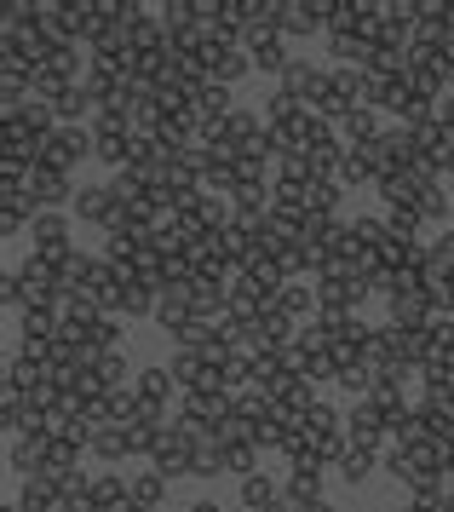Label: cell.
I'll return each instance as SVG.
<instances>
[{
	"mask_svg": "<svg viewBox=\"0 0 454 512\" xmlns=\"http://www.w3.org/2000/svg\"><path fill=\"white\" fill-rule=\"evenodd\" d=\"M92 455L104 466H121L127 455H133V443H127V426H98L92 432Z\"/></svg>",
	"mask_w": 454,
	"mask_h": 512,
	"instance_id": "7402d4cb",
	"label": "cell"
},
{
	"mask_svg": "<svg viewBox=\"0 0 454 512\" xmlns=\"http://www.w3.org/2000/svg\"><path fill=\"white\" fill-rule=\"evenodd\" d=\"M334 386H340V392L351 397V403H363V397L374 392V374H368L363 363H345V369H340V380H334Z\"/></svg>",
	"mask_w": 454,
	"mask_h": 512,
	"instance_id": "4316f807",
	"label": "cell"
},
{
	"mask_svg": "<svg viewBox=\"0 0 454 512\" xmlns=\"http://www.w3.org/2000/svg\"><path fill=\"white\" fill-rule=\"evenodd\" d=\"M345 443L351 449H374V455H386L391 449V426H386V415L374 409V403H351V415H345Z\"/></svg>",
	"mask_w": 454,
	"mask_h": 512,
	"instance_id": "5b68a950",
	"label": "cell"
},
{
	"mask_svg": "<svg viewBox=\"0 0 454 512\" xmlns=\"http://www.w3.org/2000/svg\"><path fill=\"white\" fill-rule=\"evenodd\" d=\"M276 311H282L294 328H305L311 317H317V288H311V282H288L282 300H276Z\"/></svg>",
	"mask_w": 454,
	"mask_h": 512,
	"instance_id": "2e32d148",
	"label": "cell"
},
{
	"mask_svg": "<svg viewBox=\"0 0 454 512\" xmlns=\"http://www.w3.org/2000/svg\"><path fill=\"white\" fill-rule=\"evenodd\" d=\"M294 512H340L334 501H311V507H294Z\"/></svg>",
	"mask_w": 454,
	"mask_h": 512,
	"instance_id": "f546056e",
	"label": "cell"
},
{
	"mask_svg": "<svg viewBox=\"0 0 454 512\" xmlns=\"http://www.w3.org/2000/svg\"><path fill=\"white\" fill-rule=\"evenodd\" d=\"M219 461H225V472H236V478H253V472H259V449H253V443H219Z\"/></svg>",
	"mask_w": 454,
	"mask_h": 512,
	"instance_id": "d4e9b609",
	"label": "cell"
},
{
	"mask_svg": "<svg viewBox=\"0 0 454 512\" xmlns=\"http://www.w3.org/2000/svg\"><path fill=\"white\" fill-rule=\"evenodd\" d=\"M69 208H75V219H87V225H98V231H115V196H110V185H81Z\"/></svg>",
	"mask_w": 454,
	"mask_h": 512,
	"instance_id": "4fadbf2b",
	"label": "cell"
},
{
	"mask_svg": "<svg viewBox=\"0 0 454 512\" xmlns=\"http://www.w3.org/2000/svg\"><path fill=\"white\" fill-rule=\"evenodd\" d=\"M449 501H454V489H449Z\"/></svg>",
	"mask_w": 454,
	"mask_h": 512,
	"instance_id": "836d02e7",
	"label": "cell"
},
{
	"mask_svg": "<svg viewBox=\"0 0 454 512\" xmlns=\"http://www.w3.org/2000/svg\"><path fill=\"white\" fill-rule=\"evenodd\" d=\"M29 254H41L46 265H64L75 254V242H69V213H35V225H29Z\"/></svg>",
	"mask_w": 454,
	"mask_h": 512,
	"instance_id": "277c9868",
	"label": "cell"
},
{
	"mask_svg": "<svg viewBox=\"0 0 454 512\" xmlns=\"http://www.w3.org/2000/svg\"><path fill=\"white\" fill-rule=\"evenodd\" d=\"M368 403H374V409L386 415V426H397L403 415H414V403H409V392H403V380H374Z\"/></svg>",
	"mask_w": 454,
	"mask_h": 512,
	"instance_id": "ac0fdd59",
	"label": "cell"
},
{
	"mask_svg": "<svg viewBox=\"0 0 454 512\" xmlns=\"http://www.w3.org/2000/svg\"><path fill=\"white\" fill-rule=\"evenodd\" d=\"M357 110H368V70L334 64V70H328V87H322V98H317V116L328 121V127H340V121H351Z\"/></svg>",
	"mask_w": 454,
	"mask_h": 512,
	"instance_id": "6da1fadb",
	"label": "cell"
},
{
	"mask_svg": "<svg viewBox=\"0 0 454 512\" xmlns=\"http://www.w3.org/2000/svg\"><path fill=\"white\" fill-rule=\"evenodd\" d=\"M196 449H202V432H190L184 420H167V432L150 449V472H161L167 484L173 478H196Z\"/></svg>",
	"mask_w": 454,
	"mask_h": 512,
	"instance_id": "7a4b0ae2",
	"label": "cell"
},
{
	"mask_svg": "<svg viewBox=\"0 0 454 512\" xmlns=\"http://www.w3.org/2000/svg\"><path fill=\"white\" fill-rule=\"evenodd\" d=\"M449 478H454V455H449Z\"/></svg>",
	"mask_w": 454,
	"mask_h": 512,
	"instance_id": "1f68e13d",
	"label": "cell"
},
{
	"mask_svg": "<svg viewBox=\"0 0 454 512\" xmlns=\"http://www.w3.org/2000/svg\"><path fill=\"white\" fill-rule=\"evenodd\" d=\"M420 47H449L454 41V0H426L420 6V35H414Z\"/></svg>",
	"mask_w": 454,
	"mask_h": 512,
	"instance_id": "7c38bea8",
	"label": "cell"
},
{
	"mask_svg": "<svg viewBox=\"0 0 454 512\" xmlns=\"http://www.w3.org/2000/svg\"><path fill=\"white\" fill-rule=\"evenodd\" d=\"M92 512H133V489L121 472H98L92 478Z\"/></svg>",
	"mask_w": 454,
	"mask_h": 512,
	"instance_id": "5bb4252c",
	"label": "cell"
},
{
	"mask_svg": "<svg viewBox=\"0 0 454 512\" xmlns=\"http://www.w3.org/2000/svg\"><path fill=\"white\" fill-rule=\"evenodd\" d=\"M156 305H161V294L150 288V282L127 277V288H121V305H115V317H121V323H133V317H156Z\"/></svg>",
	"mask_w": 454,
	"mask_h": 512,
	"instance_id": "e0dca14e",
	"label": "cell"
},
{
	"mask_svg": "<svg viewBox=\"0 0 454 512\" xmlns=\"http://www.w3.org/2000/svg\"><path fill=\"white\" fill-rule=\"evenodd\" d=\"M322 87H328V70H322V64H311V58H294V64H288V75L276 81V93H288L294 104H305V110H317Z\"/></svg>",
	"mask_w": 454,
	"mask_h": 512,
	"instance_id": "ba28073f",
	"label": "cell"
},
{
	"mask_svg": "<svg viewBox=\"0 0 454 512\" xmlns=\"http://www.w3.org/2000/svg\"><path fill=\"white\" fill-rule=\"evenodd\" d=\"M127 489H133V507H150V512L167 507V478H161V472H133Z\"/></svg>",
	"mask_w": 454,
	"mask_h": 512,
	"instance_id": "603a6c76",
	"label": "cell"
},
{
	"mask_svg": "<svg viewBox=\"0 0 454 512\" xmlns=\"http://www.w3.org/2000/svg\"><path fill=\"white\" fill-rule=\"evenodd\" d=\"M92 346H98V351H121V317H104L98 334H92Z\"/></svg>",
	"mask_w": 454,
	"mask_h": 512,
	"instance_id": "83f0119b",
	"label": "cell"
},
{
	"mask_svg": "<svg viewBox=\"0 0 454 512\" xmlns=\"http://www.w3.org/2000/svg\"><path fill=\"white\" fill-rule=\"evenodd\" d=\"M133 512H150V507H133Z\"/></svg>",
	"mask_w": 454,
	"mask_h": 512,
	"instance_id": "d6a6232c",
	"label": "cell"
},
{
	"mask_svg": "<svg viewBox=\"0 0 454 512\" xmlns=\"http://www.w3.org/2000/svg\"><path fill=\"white\" fill-rule=\"evenodd\" d=\"M443 179H454V156H449V173H443Z\"/></svg>",
	"mask_w": 454,
	"mask_h": 512,
	"instance_id": "4dcf8cb0",
	"label": "cell"
},
{
	"mask_svg": "<svg viewBox=\"0 0 454 512\" xmlns=\"http://www.w3.org/2000/svg\"><path fill=\"white\" fill-rule=\"evenodd\" d=\"M242 52L253 58V70L276 75V81H282V75H288V64H294V58H288V35H282V29H271V35H242Z\"/></svg>",
	"mask_w": 454,
	"mask_h": 512,
	"instance_id": "30bf717a",
	"label": "cell"
},
{
	"mask_svg": "<svg viewBox=\"0 0 454 512\" xmlns=\"http://www.w3.org/2000/svg\"><path fill=\"white\" fill-rule=\"evenodd\" d=\"M190 512H230V507H219L213 495H202V501H190Z\"/></svg>",
	"mask_w": 454,
	"mask_h": 512,
	"instance_id": "f1b7e54d",
	"label": "cell"
},
{
	"mask_svg": "<svg viewBox=\"0 0 454 512\" xmlns=\"http://www.w3.org/2000/svg\"><path fill=\"white\" fill-rule=\"evenodd\" d=\"M374 472H380V455H374V449H345L340 461H334V478L351 484V489H363Z\"/></svg>",
	"mask_w": 454,
	"mask_h": 512,
	"instance_id": "d6986e66",
	"label": "cell"
},
{
	"mask_svg": "<svg viewBox=\"0 0 454 512\" xmlns=\"http://www.w3.org/2000/svg\"><path fill=\"white\" fill-rule=\"evenodd\" d=\"M196 58H202L207 81H219V87H236V81H242V75L253 70V58H248L242 47H230V41H207V47L196 52Z\"/></svg>",
	"mask_w": 454,
	"mask_h": 512,
	"instance_id": "52a82bcc",
	"label": "cell"
},
{
	"mask_svg": "<svg viewBox=\"0 0 454 512\" xmlns=\"http://www.w3.org/2000/svg\"><path fill=\"white\" fill-rule=\"evenodd\" d=\"M276 501H282V484H276L271 472H253V478H242V512H271Z\"/></svg>",
	"mask_w": 454,
	"mask_h": 512,
	"instance_id": "ffe728a7",
	"label": "cell"
},
{
	"mask_svg": "<svg viewBox=\"0 0 454 512\" xmlns=\"http://www.w3.org/2000/svg\"><path fill=\"white\" fill-rule=\"evenodd\" d=\"M380 133H386L380 110H357L351 121H340V144H345V150H374V144H380Z\"/></svg>",
	"mask_w": 454,
	"mask_h": 512,
	"instance_id": "9a60e30c",
	"label": "cell"
},
{
	"mask_svg": "<svg viewBox=\"0 0 454 512\" xmlns=\"http://www.w3.org/2000/svg\"><path fill=\"white\" fill-rule=\"evenodd\" d=\"M282 35L288 41L328 35V0H282Z\"/></svg>",
	"mask_w": 454,
	"mask_h": 512,
	"instance_id": "9c48e42d",
	"label": "cell"
},
{
	"mask_svg": "<svg viewBox=\"0 0 454 512\" xmlns=\"http://www.w3.org/2000/svg\"><path fill=\"white\" fill-rule=\"evenodd\" d=\"M133 397L144 403V409L167 415V403H179V380H173V369H167V363H156V369H138Z\"/></svg>",
	"mask_w": 454,
	"mask_h": 512,
	"instance_id": "8fae6325",
	"label": "cell"
},
{
	"mask_svg": "<svg viewBox=\"0 0 454 512\" xmlns=\"http://www.w3.org/2000/svg\"><path fill=\"white\" fill-rule=\"evenodd\" d=\"M322 478H328V466L311 461V455L288 461V478H282V501H288V507H311V501H322Z\"/></svg>",
	"mask_w": 454,
	"mask_h": 512,
	"instance_id": "8992f818",
	"label": "cell"
},
{
	"mask_svg": "<svg viewBox=\"0 0 454 512\" xmlns=\"http://www.w3.org/2000/svg\"><path fill=\"white\" fill-rule=\"evenodd\" d=\"M18 340H58V311H23Z\"/></svg>",
	"mask_w": 454,
	"mask_h": 512,
	"instance_id": "484cf974",
	"label": "cell"
},
{
	"mask_svg": "<svg viewBox=\"0 0 454 512\" xmlns=\"http://www.w3.org/2000/svg\"><path fill=\"white\" fill-rule=\"evenodd\" d=\"M334 185H340V190L374 185V162H368L363 150H345V156H340V173H334Z\"/></svg>",
	"mask_w": 454,
	"mask_h": 512,
	"instance_id": "cb8c5ba5",
	"label": "cell"
},
{
	"mask_svg": "<svg viewBox=\"0 0 454 512\" xmlns=\"http://www.w3.org/2000/svg\"><path fill=\"white\" fill-rule=\"evenodd\" d=\"M414 213H420V225H426V231H449V196H443V179L414 196Z\"/></svg>",
	"mask_w": 454,
	"mask_h": 512,
	"instance_id": "44dd1931",
	"label": "cell"
},
{
	"mask_svg": "<svg viewBox=\"0 0 454 512\" xmlns=\"http://www.w3.org/2000/svg\"><path fill=\"white\" fill-rule=\"evenodd\" d=\"M81 162H98V139H92V127H58V133L46 139V150H41V167L75 179V167Z\"/></svg>",
	"mask_w": 454,
	"mask_h": 512,
	"instance_id": "3957f363",
	"label": "cell"
}]
</instances>
